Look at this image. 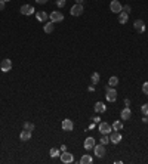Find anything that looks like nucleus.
Masks as SVG:
<instances>
[{"label":"nucleus","instance_id":"f704fd0d","mask_svg":"<svg viewBox=\"0 0 148 164\" xmlns=\"http://www.w3.org/2000/svg\"><path fill=\"white\" fill-rule=\"evenodd\" d=\"M59 151H61V152H64V151H67V146H65V145H62V146H61V149H59Z\"/></svg>","mask_w":148,"mask_h":164},{"label":"nucleus","instance_id":"dca6fc26","mask_svg":"<svg viewBox=\"0 0 148 164\" xmlns=\"http://www.w3.org/2000/svg\"><path fill=\"white\" fill-rule=\"evenodd\" d=\"M120 117H121V120H129L130 117H132V111H130L129 108L121 109V114H120Z\"/></svg>","mask_w":148,"mask_h":164},{"label":"nucleus","instance_id":"e433bc0d","mask_svg":"<svg viewBox=\"0 0 148 164\" xmlns=\"http://www.w3.org/2000/svg\"><path fill=\"white\" fill-rule=\"evenodd\" d=\"M125 105H126V107H129V105H130V101H129V99H126V101H125Z\"/></svg>","mask_w":148,"mask_h":164},{"label":"nucleus","instance_id":"39448f33","mask_svg":"<svg viewBox=\"0 0 148 164\" xmlns=\"http://www.w3.org/2000/svg\"><path fill=\"white\" fill-rule=\"evenodd\" d=\"M121 3L118 2V0H113V2L110 3V11L114 12V13H120L121 12Z\"/></svg>","mask_w":148,"mask_h":164},{"label":"nucleus","instance_id":"bb28decb","mask_svg":"<svg viewBox=\"0 0 148 164\" xmlns=\"http://www.w3.org/2000/svg\"><path fill=\"white\" fill-rule=\"evenodd\" d=\"M141 112H142L144 115H148V104H144V105L141 107Z\"/></svg>","mask_w":148,"mask_h":164},{"label":"nucleus","instance_id":"20e7f679","mask_svg":"<svg viewBox=\"0 0 148 164\" xmlns=\"http://www.w3.org/2000/svg\"><path fill=\"white\" fill-rule=\"evenodd\" d=\"M93 151H95V155H96L98 158H102V157L105 155V145H102V144L95 145V146H93Z\"/></svg>","mask_w":148,"mask_h":164},{"label":"nucleus","instance_id":"423d86ee","mask_svg":"<svg viewBox=\"0 0 148 164\" xmlns=\"http://www.w3.org/2000/svg\"><path fill=\"white\" fill-rule=\"evenodd\" d=\"M110 142H111V144H114V145L120 144V142H121V133L114 130V132L110 135Z\"/></svg>","mask_w":148,"mask_h":164},{"label":"nucleus","instance_id":"aec40b11","mask_svg":"<svg viewBox=\"0 0 148 164\" xmlns=\"http://www.w3.org/2000/svg\"><path fill=\"white\" fill-rule=\"evenodd\" d=\"M111 127H113V130H116V132H118V130H123V123H121V121H114Z\"/></svg>","mask_w":148,"mask_h":164},{"label":"nucleus","instance_id":"f257e3e1","mask_svg":"<svg viewBox=\"0 0 148 164\" xmlns=\"http://www.w3.org/2000/svg\"><path fill=\"white\" fill-rule=\"evenodd\" d=\"M105 90H107V95H105L107 101H108V102H116V99H117V92H116L113 87H110V86H107Z\"/></svg>","mask_w":148,"mask_h":164},{"label":"nucleus","instance_id":"6ab92c4d","mask_svg":"<svg viewBox=\"0 0 148 164\" xmlns=\"http://www.w3.org/2000/svg\"><path fill=\"white\" fill-rule=\"evenodd\" d=\"M52 31H54V22L51 21V22H47V24H44V33L51 34Z\"/></svg>","mask_w":148,"mask_h":164},{"label":"nucleus","instance_id":"b1692460","mask_svg":"<svg viewBox=\"0 0 148 164\" xmlns=\"http://www.w3.org/2000/svg\"><path fill=\"white\" fill-rule=\"evenodd\" d=\"M90 78H92V84H98V81H99L101 76H99V74H98V73H93Z\"/></svg>","mask_w":148,"mask_h":164},{"label":"nucleus","instance_id":"7ed1b4c3","mask_svg":"<svg viewBox=\"0 0 148 164\" xmlns=\"http://www.w3.org/2000/svg\"><path fill=\"white\" fill-rule=\"evenodd\" d=\"M98 130H99L102 135H110V132L113 130V127L110 126V123L102 121V123H99V126H98Z\"/></svg>","mask_w":148,"mask_h":164},{"label":"nucleus","instance_id":"2eb2a0df","mask_svg":"<svg viewBox=\"0 0 148 164\" xmlns=\"http://www.w3.org/2000/svg\"><path fill=\"white\" fill-rule=\"evenodd\" d=\"M83 146H85V149H93V146H95V139L93 137H86Z\"/></svg>","mask_w":148,"mask_h":164},{"label":"nucleus","instance_id":"393cba45","mask_svg":"<svg viewBox=\"0 0 148 164\" xmlns=\"http://www.w3.org/2000/svg\"><path fill=\"white\" fill-rule=\"evenodd\" d=\"M24 129L33 132V130H34V124H33V123H30V121H25V123H24Z\"/></svg>","mask_w":148,"mask_h":164},{"label":"nucleus","instance_id":"2f4dec72","mask_svg":"<svg viewBox=\"0 0 148 164\" xmlns=\"http://www.w3.org/2000/svg\"><path fill=\"white\" fill-rule=\"evenodd\" d=\"M5 5H6V3L3 2V0H0V11H3V9H5Z\"/></svg>","mask_w":148,"mask_h":164},{"label":"nucleus","instance_id":"9d476101","mask_svg":"<svg viewBox=\"0 0 148 164\" xmlns=\"http://www.w3.org/2000/svg\"><path fill=\"white\" fill-rule=\"evenodd\" d=\"M83 5H74L73 8H71V11H70V13L73 15V16H80L82 13H83Z\"/></svg>","mask_w":148,"mask_h":164},{"label":"nucleus","instance_id":"f8f14e48","mask_svg":"<svg viewBox=\"0 0 148 164\" xmlns=\"http://www.w3.org/2000/svg\"><path fill=\"white\" fill-rule=\"evenodd\" d=\"M133 27L136 28L138 33H144V31H145V24H144L142 19H136V21L133 22Z\"/></svg>","mask_w":148,"mask_h":164},{"label":"nucleus","instance_id":"f03ea898","mask_svg":"<svg viewBox=\"0 0 148 164\" xmlns=\"http://www.w3.org/2000/svg\"><path fill=\"white\" fill-rule=\"evenodd\" d=\"M59 158H61V161H62V163H65V164H70V163H73V161H74V155H73L71 152H68V151L61 152Z\"/></svg>","mask_w":148,"mask_h":164},{"label":"nucleus","instance_id":"c85d7f7f","mask_svg":"<svg viewBox=\"0 0 148 164\" xmlns=\"http://www.w3.org/2000/svg\"><path fill=\"white\" fill-rule=\"evenodd\" d=\"M142 92L145 93V95H148V81H145V83L142 84Z\"/></svg>","mask_w":148,"mask_h":164},{"label":"nucleus","instance_id":"7c9ffc66","mask_svg":"<svg viewBox=\"0 0 148 164\" xmlns=\"http://www.w3.org/2000/svg\"><path fill=\"white\" fill-rule=\"evenodd\" d=\"M92 120H93L95 124H96V123H101V118H99V117H92Z\"/></svg>","mask_w":148,"mask_h":164},{"label":"nucleus","instance_id":"4c0bfd02","mask_svg":"<svg viewBox=\"0 0 148 164\" xmlns=\"http://www.w3.org/2000/svg\"><path fill=\"white\" fill-rule=\"evenodd\" d=\"M142 121H144V123H148V118H147V115H144V118H142Z\"/></svg>","mask_w":148,"mask_h":164},{"label":"nucleus","instance_id":"f3484780","mask_svg":"<svg viewBox=\"0 0 148 164\" xmlns=\"http://www.w3.org/2000/svg\"><path fill=\"white\" fill-rule=\"evenodd\" d=\"M93 109H95L98 114H99V112H105L107 107H105V104H102V102H96L95 107H93Z\"/></svg>","mask_w":148,"mask_h":164},{"label":"nucleus","instance_id":"1a4fd4ad","mask_svg":"<svg viewBox=\"0 0 148 164\" xmlns=\"http://www.w3.org/2000/svg\"><path fill=\"white\" fill-rule=\"evenodd\" d=\"M0 68H2L3 73H9L12 69V61L11 59H3L2 64H0Z\"/></svg>","mask_w":148,"mask_h":164},{"label":"nucleus","instance_id":"9b49d317","mask_svg":"<svg viewBox=\"0 0 148 164\" xmlns=\"http://www.w3.org/2000/svg\"><path fill=\"white\" fill-rule=\"evenodd\" d=\"M62 130H65V132H71L73 129H74V123L70 120V118H65V120H62Z\"/></svg>","mask_w":148,"mask_h":164},{"label":"nucleus","instance_id":"a878e982","mask_svg":"<svg viewBox=\"0 0 148 164\" xmlns=\"http://www.w3.org/2000/svg\"><path fill=\"white\" fill-rule=\"evenodd\" d=\"M101 144H102V145H108V144H110V136H108V135H104V136L101 137Z\"/></svg>","mask_w":148,"mask_h":164},{"label":"nucleus","instance_id":"0eeeda50","mask_svg":"<svg viewBox=\"0 0 148 164\" xmlns=\"http://www.w3.org/2000/svg\"><path fill=\"white\" fill-rule=\"evenodd\" d=\"M22 15H33V13H36V11H34V8L31 6V5H22L21 6V11H19Z\"/></svg>","mask_w":148,"mask_h":164},{"label":"nucleus","instance_id":"c756f323","mask_svg":"<svg viewBox=\"0 0 148 164\" xmlns=\"http://www.w3.org/2000/svg\"><path fill=\"white\" fill-rule=\"evenodd\" d=\"M130 11H132V8H130L129 5H128V6H123V8H121V12H126V13H129Z\"/></svg>","mask_w":148,"mask_h":164},{"label":"nucleus","instance_id":"6e6552de","mask_svg":"<svg viewBox=\"0 0 148 164\" xmlns=\"http://www.w3.org/2000/svg\"><path fill=\"white\" fill-rule=\"evenodd\" d=\"M51 21L54 22H61V21H64V15H62V12H58V11H54V12H51Z\"/></svg>","mask_w":148,"mask_h":164},{"label":"nucleus","instance_id":"cd10ccee","mask_svg":"<svg viewBox=\"0 0 148 164\" xmlns=\"http://www.w3.org/2000/svg\"><path fill=\"white\" fill-rule=\"evenodd\" d=\"M65 3H67V0H56V6L58 8H64Z\"/></svg>","mask_w":148,"mask_h":164},{"label":"nucleus","instance_id":"a211bd4d","mask_svg":"<svg viewBox=\"0 0 148 164\" xmlns=\"http://www.w3.org/2000/svg\"><path fill=\"white\" fill-rule=\"evenodd\" d=\"M128 19H129V13H126V12H120L118 13V22L120 24H126Z\"/></svg>","mask_w":148,"mask_h":164},{"label":"nucleus","instance_id":"5701e85b","mask_svg":"<svg viewBox=\"0 0 148 164\" xmlns=\"http://www.w3.org/2000/svg\"><path fill=\"white\" fill-rule=\"evenodd\" d=\"M49 154H51V157H52V158H56V157H59V155H61V151H59V149H56V148H52Z\"/></svg>","mask_w":148,"mask_h":164},{"label":"nucleus","instance_id":"ddd939ff","mask_svg":"<svg viewBox=\"0 0 148 164\" xmlns=\"http://www.w3.org/2000/svg\"><path fill=\"white\" fill-rule=\"evenodd\" d=\"M19 139L22 140V142H27V140H30V139H31V132L24 129V130L21 132V135H19Z\"/></svg>","mask_w":148,"mask_h":164},{"label":"nucleus","instance_id":"72a5a7b5","mask_svg":"<svg viewBox=\"0 0 148 164\" xmlns=\"http://www.w3.org/2000/svg\"><path fill=\"white\" fill-rule=\"evenodd\" d=\"M93 90H95V84H90L89 86V92H93Z\"/></svg>","mask_w":148,"mask_h":164},{"label":"nucleus","instance_id":"4be33fe9","mask_svg":"<svg viewBox=\"0 0 148 164\" xmlns=\"http://www.w3.org/2000/svg\"><path fill=\"white\" fill-rule=\"evenodd\" d=\"M118 84V78L114 76V77H110V80H108V86L110 87H114V86H117Z\"/></svg>","mask_w":148,"mask_h":164},{"label":"nucleus","instance_id":"412c9836","mask_svg":"<svg viewBox=\"0 0 148 164\" xmlns=\"http://www.w3.org/2000/svg\"><path fill=\"white\" fill-rule=\"evenodd\" d=\"M80 163H82V164H90V163H92V157L86 154V155H83V157L80 158Z\"/></svg>","mask_w":148,"mask_h":164},{"label":"nucleus","instance_id":"c9c22d12","mask_svg":"<svg viewBox=\"0 0 148 164\" xmlns=\"http://www.w3.org/2000/svg\"><path fill=\"white\" fill-rule=\"evenodd\" d=\"M83 2H85V0H76V3H77V5H83Z\"/></svg>","mask_w":148,"mask_h":164},{"label":"nucleus","instance_id":"58836bf2","mask_svg":"<svg viewBox=\"0 0 148 164\" xmlns=\"http://www.w3.org/2000/svg\"><path fill=\"white\" fill-rule=\"evenodd\" d=\"M3 2H5V3H6V2H11V0H3Z\"/></svg>","mask_w":148,"mask_h":164},{"label":"nucleus","instance_id":"473e14b6","mask_svg":"<svg viewBox=\"0 0 148 164\" xmlns=\"http://www.w3.org/2000/svg\"><path fill=\"white\" fill-rule=\"evenodd\" d=\"M37 3H40V5H44V3H47V0H36Z\"/></svg>","mask_w":148,"mask_h":164},{"label":"nucleus","instance_id":"4468645a","mask_svg":"<svg viewBox=\"0 0 148 164\" xmlns=\"http://www.w3.org/2000/svg\"><path fill=\"white\" fill-rule=\"evenodd\" d=\"M47 18H49L47 12H44V11H39V12H36V19H37V21H40V22H44Z\"/></svg>","mask_w":148,"mask_h":164}]
</instances>
